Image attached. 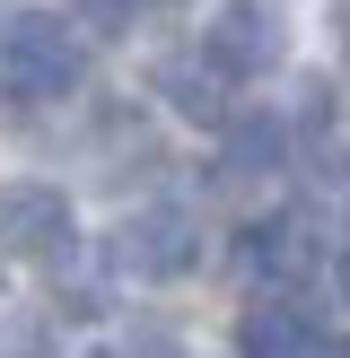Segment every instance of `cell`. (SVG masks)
Instances as JSON below:
<instances>
[{
  "label": "cell",
  "instance_id": "obj_1",
  "mask_svg": "<svg viewBox=\"0 0 350 358\" xmlns=\"http://www.w3.org/2000/svg\"><path fill=\"white\" fill-rule=\"evenodd\" d=\"M79 79H88V44H79L70 17L27 9V17L0 27V96H9V105H52V96H70Z\"/></svg>",
  "mask_w": 350,
  "mask_h": 358
},
{
  "label": "cell",
  "instance_id": "obj_2",
  "mask_svg": "<svg viewBox=\"0 0 350 358\" xmlns=\"http://www.w3.org/2000/svg\"><path fill=\"white\" fill-rule=\"evenodd\" d=\"M114 271H132V280H184L192 262H202V227H192V210H175V201H149V210H132V219L114 227Z\"/></svg>",
  "mask_w": 350,
  "mask_h": 358
},
{
  "label": "cell",
  "instance_id": "obj_3",
  "mask_svg": "<svg viewBox=\"0 0 350 358\" xmlns=\"http://www.w3.org/2000/svg\"><path fill=\"white\" fill-rule=\"evenodd\" d=\"M280 52H289V35H280V17L262 9V0H227V9L210 17V35H202V62L219 70L227 87H237V79H262V70H280Z\"/></svg>",
  "mask_w": 350,
  "mask_h": 358
},
{
  "label": "cell",
  "instance_id": "obj_4",
  "mask_svg": "<svg viewBox=\"0 0 350 358\" xmlns=\"http://www.w3.org/2000/svg\"><path fill=\"white\" fill-rule=\"evenodd\" d=\"M0 254H35V262L70 254V201H62V184H0Z\"/></svg>",
  "mask_w": 350,
  "mask_h": 358
},
{
  "label": "cell",
  "instance_id": "obj_5",
  "mask_svg": "<svg viewBox=\"0 0 350 358\" xmlns=\"http://www.w3.org/2000/svg\"><path fill=\"white\" fill-rule=\"evenodd\" d=\"M237 254H245V271H254V280H272V289H298V280L324 262V245H315V219H307V210H280V219L245 227V236H237Z\"/></svg>",
  "mask_w": 350,
  "mask_h": 358
},
{
  "label": "cell",
  "instance_id": "obj_6",
  "mask_svg": "<svg viewBox=\"0 0 350 358\" xmlns=\"http://www.w3.org/2000/svg\"><path fill=\"white\" fill-rule=\"evenodd\" d=\"M315 341V324H307V306H298L289 289H272L262 306H245V324H237V358H298Z\"/></svg>",
  "mask_w": 350,
  "mask_h": 358
},
{
  "label": "cell",
  "instance_id": "obj_7",
  "mask_svg": "<svg viewBox=\"0 0 350 358\" xmlns=\"http://www.w3.org/2000/svg\"><path fill=\"white\" fill-rule=\"evenodd\" d=\"M158 87H167V105H175V114H184V122H210V131H227V122H237V114H227V79H219V70H210V62H184V70H158Z\"/></svg>",
  "mask_w": 350,
  "mask_h": 358
},
{
  "label": "cell",
  "instance_id": "obj_8",
  "mask_svg": "<svg viewBox=\"0 0 350 358\" xmlns=\"http://www.w3.org/2000/svg\"><path fill=\"white\" fill-rule=\"evenodd\" d=\"M280 157H289V122L280 114H245V122H227V166L219 175H272Z\"/></svg>",
  "mask_w": 350,
  "mask_h": 358
},
{
  "label": "cell",
  "instance_id": "obj_9",
  "mask_svg": "<svg viewBox=\"0 0 350 358\" xmlns=\"http://www.w3.org/2000/svg\"><path fill=\"white\" fill-rule=\"evenodd\" d=\"M88 358H175V341H167V332H132V341H105Z\"/></svg>",
  "mask_w": 350,
  "mask_h": 358
},
{
  "label": "cell",
  "instance_id": "obj_10",
  "mask_svg": "<svg viewBox=\"0 0 350 358\" xmlns=\"http://www.w3.org/2000/svg\"><path fill=\"white\" fill-rule=\"evenodd\" d=\"M79 9H88V17H97V27H105V35H114V27H122V17H132V9H140V0H79Z\"/></svg>",
  "mask_w": 350,
  "mask_h": 358
},
{
  "label": "cell",
  "instance_id": "obj_11",
  "mask_svg": "<svg viewBox=\"0 0 350 358\" xmlns=\"http://www.w3.org/2000/svg\"><path fill=\"white\" fill-rule=\"evenodd\" d=\"M332 289H342V306H350V245L332 254Z\"/></svg>",
  "mask_w": 350,
  "mask_h": 358
},
{
  "label": "cell",
  "instance_id": "obj_12",
  "mask_svg": "<svg viewBox=\"0 0 350 358\" xmlns=\"http://www.w3.org/2000/svg\"><path fill=\"white\" fill-rule=\"evenodd\" d=\"M298 358H350V341H307Z\"/></svg>",
  "mask_w": 350,
  "mask_h": 358
},
{
  "label": "cell",
  "instance_id": "obj_13",
  "mask_svg": "<svg viewBox=\"0 0 350 358\" xmlns=\"http://www.w3.org/2000/svg\"><path fill=\"white\" fill-rule=\"evenodd\" d=\"M332 35H342V62H350V0L332 9Z\"/></svg>",
  "mask_w": 350,
  "mask_h": 358
}]
</instances>
